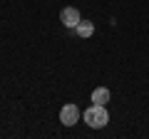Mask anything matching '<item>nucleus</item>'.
<instances>
[{
	"label": "nucleus",
	"instance_id": "nucleus-4",
	"mask_svg": "<svg viewBox=\"0 0 149 139\" xmlns=\"http://www.w3.org/2000/svg\"><path fill=\"white\" fill-rule=\"evenodd\" d=\"M109 102V90L107 87H97L92 92V104H107Z\"/></svg>",
	"mask_w": 149,
	"mask_h": 139
},
{
	"label": "nucleus",
	"instance_id": "nucleus-5",
	"mask_svg": "<svg viewBox=\"0 0 149 139\" xmlns=\"http://www.w3.org/2000/svg\"><path fill=\"white\" fill-rule=\"evenodd\" d=\"M74 30H77L80 38H92V35H95V25H92L90 20H80V25L74 27Z\"/></svg>",
	"mask_w": 149,
	"mask_h": 139
},
{
	"label": "nucleus",
	"instance_id": "nucleus-3",
	"mask_svg": "<svg viewBox=\"0 0 149 139\" xmlns=\"http://www.w3.org/2000/svg\"><path fill=\"white\" fill-rule=\"evenodd\" d=\"M80 10H77V8H62V10H60V22H62L65 27H77L80 25Z\"/></svg>",
	"mask_w": 149,
	"mask_h": 139
},
{
	"label": "nucleus",
	"instance_id": "nucleus-1",
	"mask_svg": "<svg viewBox=\"0 0 149 139\" xmlns=\"http://www.w3.org/2000/svg\"><path fill=\"white\" fill-rule=\"evenodd\" d=\"M85 124L92 129H102L109 124V114H107L104 104H92V107L85 109Z\"/></svg>",
	"mask_w": 149,
	"mask_h": 139
},
{
	"label": "nucleus",
	"instance_id": "nucleus-2",
	"mask_svg": "<svg viewBox=\"0 0 149 139\" xmlns=\"http://www.w3.org/2000/svg\"><path fill=\"white\" fill-rule=\"evenodd\" d=\"M80 117H82V112H80L77 104H65V107L60 109V122H62L65 127H74V124L80 122Z\"/></svg>",
	"mask_w": 149,
	"mask_h": 139
}]
</instances>
